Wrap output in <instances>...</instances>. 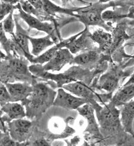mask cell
Wrapping results in <instances>:
<instances>
[{
	"instance_id": "cell-1",
	"label": "cell",
	"mask_w": 134,
	"mask_h": 146,
	"mask_svg": "<svg viewBox=\"0 0 134 146\" xmlns=\"http://www.w3.org/2000/svg\"><path fill=\"white\" fill-rule=\"evenodd\" d=\"M1 81L3 83L22 81L32 85L36 82V76L29 70L30 62L25 57L19 55H5L1 51Z\"/></svg>"
},
{
	"instance_id": "cell-2",
	"label": "cell",
	"mask_w": 134,
	"mask_h": 146,
	"mask_svg": "<svg viewBox=\"0 0 134 146\" xmlns=\"http://www.w3.org/2000/svg\"><path fill=\"white\" fill-rule=\"evenodd\" d=\"M33 90L22 104L25 106L26 116L29 119L39 118L54 102L57 91L44 82H35Z\"/></svg>"
},
{
	"instance_id": "cell-3",
	"label": "cell",
	"mask_w": 134,
	"mask_h": 146,
	"mask_svg": "<svg viewBox=\"0 0 134 146\" xmlns=\"http://www.w3.org/2000/svg\"><path fill=\"white\" fill-rule=\"evenodd\" d=\"M91 104L95 110L103 135L106 134L108 137L127 133L120 122V111L115 104L110 102L108 104H104V106H101L97 101L93 102Z\"/></svg>"
},
{
	"instance_id": "cell-4",
	"label": "cell",
	"mask_w": 134,
	"mask_h": 146,
	"mask_svg": "<svg viewBox=\"0 0 134 146\" xmlns=\"http://www.w3.org/2000/svg\"><path fill=\"white\" fill-rule=\"evenodd\" d=\"M126 2V0H113V1L102 3L100 1L91 3L85 7H82L76 12L77 19L85 26H98L107 32H111L114 28L112 23L105 22L102 15L107 9L122 6Z\"/></svg>"
},
{
	"instance_id": "cell-5",
	"label": "cell",
	"mask_w": 134,
	"mask_h": 146,
	"mask_svg": "<svg viewBox=\"0 0 134 146\" xmlns=\"http://www.w3.org/2000/svg\"><path fill=\"white\" fill-rule=\"evenodd\" d=\"M62 88L73 95L86 98L88 100L90 104L94 101H97L104 104L107 102H110L112 98L113 93L107 92L104 94H98L93 90L92 87H90L85 82L81 81H77L64 85Z\"/></svg>"
},
{
	"instance_id": "cell-6",
	"label": "cell",
	"mask_w": 134,
	"mask_h": 146,
	"mask_svg": "<svg viewBox=\"0 0 134 146\" xmlns=\"http://www.w3.org/2000/svg\"><path fill=\"white\" fill-rule=\"evenodd\" d=\"M14 19L16 24V32L15 36H11L13 41V54L19 55L26 57L30 63H32L35 56L32 54L29 51V32L30 29H24L19 20L20 17L19 15H14Z\"/></svg>"
},
{
	"instance_id": "cell-7",
	"label": "cell",
	"mask_w": 134,
	"mask_h": 146,
	"mask_svg": "<svg viewBox=\"0 0 134 146\" xmlns=\"http://www.w3.org/2000/svg\"><path fill=\"white\" fill-rule=\"evenodd\" d=\"M17 9L19 12V17L28 25L29 29H34L42 31L50 35L56 44L58 43L63 39L60 34V29L52 22L41 21L35 16L26 13L22 8L19 3L17 4Z\"/></svg>"
},
{
	"instance_id": "cell-8",
	"label": "cell",
	"mask_w": 134,
	"mask_h": 146,
	"mask_svg": "<svg viewBox=\"0 0 134 146\" xmlns=\"http://www.w3.org/2000/svg\"><path fill=\"white\" fill-rule=\"evenodd\" d=\"M106 62H113L111 56L101 52L98 47H97L92 50L80 52L74 57L73 64L92 70L99 68Z\"/></svg>"
},
{
	"instance_id": "cell-9",
	"label": "cell",
	"mask_w": 134,
	"mask_h": 146,
	"mask_svg": "<svg viewBox=\"0 0 134 146\" xmlns=\"http://www.w3.org/2000/svg\"><path fill=\"white\" fill-rule=\"evenodd\" d=\"M79 113L83 116L87 121V127L85 131L90 137V138H94L97 142L102 141L104 138L100 131L99 124H98L94 115L95 110L90 103H86L77 109Z\"/></svg>"
},
{
	"instance_id": "cell-10",
	"label": "cell",
	"mask_w": 134,
	"mask_h": 146,
	"mask_svg": "<svg viewBox=\"0 0 134 146\" xmlns=\"http://www.w3.org/2000/svg\"><path fill=\"white\" fill-rule=\"evenodd\" d=\"M8 131L13 140L24 143L32 134L33 122L27 119H19L7 123Z\"/></svg>"
},
{
	"instance_id": "cell-11",
	"label": "cell",
	"mask_w": 134,
	"mask_h": 146,
	"mask_svg": "<svg viewBox=\"0 0 134 146\" xmlns=\"http://www.w3.org/2000/svg\"><path fill=\"white\" fill-rule=\"evenodd\" d=\"M89 103L88 100L73 95L63 88H59L53 106L66 110H77L85 104Z\"/></svg>"
},
{
	"instance_id": "cell-12",
	"label": "cell",
	"mask_w": 134,
	"mask_h": 146,
	"mask_svg": "<svg viewBox=\"0 0 134 146\" xmlns=\"http://www.w3.org/2000/svg\"><path fill=\"white\" fill-rule=\"evenodd\" d=\"M74 57L68 48H61L49 62L42 65V68L46 71L59 72L65 65L73 64Z\"/></svg>"
},
{
	"instance_id": "cell-13",
	"label": "cell",
	"mask_w": 134,
	"mask_h": 146,
	"mask_svg": "<svg viewBox=\"0 0 134 146\" xmlns=\"http://www.w3.org/2000/svg\"><path fill=\"white\" fill-rule=\"evenodd\" d=\"M92 34L90 32L89 27L85 26L82 34L71 42L66 46L65 48H68L72 54L78 52H83L97 47L91 37Z\"/></svg>"
},
{
	"instance_id": "cell-14",
	"label": "cell",
	"mask_w": 134,
	"mask_h": 146,
	"mask_svg": "<svg viewBox=\"0 0 134 146\" xmlns=\"http://www.w3.org/2000/svg\"><path fill=\"white\" fill-rule=\"evenodd\" d=\"M9 90L11 102H23L28 98L33 90V85L26 82L4 83Z\"/></svg>"
},
{
	"instance_id": "cell-15",
	"label": "cell",
	"mask_w": 134,
	"mask_h": 146,
	"mask_svg": "<svg viewBox=\"0 0 134 146\" xmlns=\"http://www.w3.org/2000/svg\"><path fill=\"white\" fill-rule=\"evenodd\" d=\"M1 121L9 123L16 119H23L26 116V111L22 104L9 102L1 106Z\"/></svg>"
},
{
	"instance_id": "cell-16",
	"label": "cell",
	"mask_w": 134,
	"mask_h": 146,
	"mask_svg": "<svg viewBox=\"0 0 134 146\" xmlns=\"http://www.w3.org/2000/svg\"><path fill=\"white\" fill-rule=\"evenodd\" d=\"M128 19H124L117 23L116 27L111 31L113 42L110 50V55L117 49L123 47L124 42L131 39V37L127 33Z\"/></svg>"
},
{
	"instance_id": "cell-17",
	"label": "cell",
	"mask_w": 134,
	"mask_h": 146,
	"mask_svg": "<svg viewBox=\"0 0 134 146\" xmlns=\"http://www.w3.org/2000/svg\"><path fill=\"white\" fill-rule=\"evenodd\" d=\"M120 122L124 131L134 137L133 123L134 121V100H131L122 106L120 110Z\"/></svg>"
},
{
	"instance_id": "cell-18",
	"label": "cell",
	"mask_w": 134,
	"mask_h": 146,
	"mask_svg": "<svg viewBox=\"0 0 134 146\" xmlns=\"http://www.w3.org/2000/svg\"><path fill=\"white\" fill-rule=\"evenodd\" d=\"M82 31L78 33V34L73 36L68 39H63L62 41L59 42L58 43L56 44L54 46H53L52 47L46 51L43 54H40L39 56L37 57H35L33 59L32 63L33 64H39L43 65L45 63H46L48 62H49L50 60L53 57V56L55 55L56 53L61 48H65L66 46L71 42L72 41L74 40L76 38H77L78 36H79L80 35L82 34Z\"/></svg>"
},
{
	"instance_id": "cell-19",
	"label": "cell",
	"mask_w": 134,
	"mask_h": 146,
	"mask_svg": "<svg viewBox=\"0 0 134 146\" xmlns=\"http://www.w3.org/2000/svg\"><path fill=\"white\" fill-rule=\"evenodd\" d=\"M91 37L93 41L98 45L100 51L105 54L110 55L113 42L111 34L104 31V29H98L94 32Z\"/></svg>"
},
{
	"instance_id": "cell-20",
	"label": "cell",
	"mask_w": 134,
	"mask_h": 146,
	"mask_svg": "<svg viewBox=\"0 0 134 146\" xmlns=\"http://www.w3.org/2000/svg\"><path fill=\"white\" fill-rule=\"evenodd\" d=\"M43 2V10L50 16L56 17L57 13L60 14L68 15L72 17L77 18V14L76 13L80 7H73L67 8L63 7H60L51 2L50 0H42Z\"/></svg>"
},
{
	"instance_id": "cell-21",
	"label": "cell",
	"mask_w": 134,
	"mask_h": 146,
	"mask_svg": "<svg viewBox=\"0 0 134 146\" xmlns=\"http://www.w3.org/2000/svg\"><path fill=\"white\" fill-rule=\"evenodd\" d=\"M134 97V84L123 85L111 100V102L116 107L122 106L124 104L132 100Z\"/></svg>"
},
{
	"instance_id": "cell-22",
	"label": "cell",
	"mask_w": 134,
	"mask_h": 146,
	"mask_svg": "<svg viewBox=\"0 0 134 146\" xmlns=\"http://www.w3.org/2000/svg\"><path fill=\"white\" fill-rule=\"evenodd\" d=\"M29 39L32 46L31 53L35 57L39 56L42 51L50 46L56 44L55 42L52 40L51 37L48 35L44 37L38 38H32L29 36Z\"/></svg>"
},
{
	"instance_id": "cell-23",
	"label": "cell",
	"mask_w": 134,
	"mask_h": 146,
	"mask_svg": "<svg viewBox=\"0 0 134 146\" xmlns=\"http://www.w3.org/2000/svg\"><path fill=\"white\" fill-rule=\"evenodd\" d=\"M20 0H1V21L10 13L17 9Z\"/></svg>"
},
{
	"instance_id": "cell-24",
	"label": "cell",
	"mask_w": 134,
	"mask_h": 146,
	"mask_svg": "<svg viewBox=\"0 0 134 146\" xmlns=\"http://www.w3.org/2000/svg\"><path fill=\"white\" fill-rule=\"evenodd\" d=\"M13 12L14 11L11 12L1 22V26L5 32L10 34L11 36H13L15 35V28H16V24L15 19H13V16H14Z\"/></svg>"
},
{
	"instance_id": "cell-25",
	"label": "cell",
	"mask_w": 134,
	"mask_h": 146,
	"mask_svg": "<svg viewBox=\"0 0 134 146\" xmlns=\"http://www.w3.org/2000/svg\"><path fill=\"white\" fill-rule=\"evenodd\" d=\"M1 44L2 47L6 52L7 55H10L13 53V41L11 38L8 39L5 36V32L1 26Z\"/></svg>"
},
{
	"instance_id": "cell-26",
	"label": "cell",
	"mask_w": 134,
	"mask_h": 146,
	"mask_svg": "<svg viewBox=\"0 0 134 146\" xmlns=\"http://www.w3.org/2000/svg\"><path fill=\"white\" fill-rule=\"evenodd\" d=\"M1 96H0V103L1 106L6 103L11 102V98L9 90L7 88L4 83L1 82Z\"/></svg>"
},
{
	"instance_id": "cell-27",
	"label": "cell",
	"mask_w": 134,
	"mask_h": 146,
	"mask_svg": "<svg viewBox=\"0 0 134 146\" xmlns=\"http://www.w3.org/2000/svg\"><path fill=\"white\" fill-rule=\"evenodd\" d=\"M32 144V145H50L51 144L46 141L45 138H38L36 140L31 143Z\"/></svg>"
},
{
	"instance_id": "cell-28",
	"label": "cell",
	"mask_w": 134,
	"mask_h": 146,
	"mask_svg": "<svg viewBox=\"0 0 134 146\" xmlns=\"http://www.w3.org/2000/svg\"><path fill=\"white\" fill-rule=\"evenodd\" d=\"M60 1H61V2H62V4L63 7H66L67 5H68L70 3L72 2L73 1H76L78 2L84 4H86V5H90L91 4V3H90L87 1H84V0H60Z\"/></svg>"
},
{
	"instance_id": "cell-29",
	"label": "cell",
	"mask_w": 134,
	"mask_h": 146,
	"mask_svg": "<svg viewBox=\"0 0 134 146\" xmlns=\"http://www.w3.org/2000/svg\"><path fill=\"white\" fill-rule=\"evenodd\" d=\"M134 84V72L131 75V77H130L129 80L127 81L123 85H129V84Z\"/></svg>"
},
{
	"instance_id": "cell-30",
	"label": "cell",
	"mask_w": 134,
	"mask_h": 146,
	"mask_svg": "<svg viewBox=\"0 0 134 146\" xmlns=\"http://www.w3.org/2000/svg\"><path fill=\"white\" fill-rule=\"evenodd\" d=\"M79 141H80V138H79L78 136L75 137L74 138H73L72 140V143H71V144H72V145H74V144H78Z\"/></svg>"
},
{
	"instance_id": "cell-31",
	"label": "cell",
	"mask_w": 134,
	"mask_h": 146,
	"mask_svg": "<svg viewBox=\"0 0 134 146\" xmlns=\"http://www.w3.org/2000/svg\"><path fill=\"white\" fill-rule=\"evenodd\" d=\"M113 1V0H99L98 1H100V3H109Z\"/></svg>"
},
{
	"instance_id": "cell-32",
	"label": "cell",
	"mask_w": 134,
	"mask_h": 146,
	"mask_svg": "<svg viewBox=\"0 0 134 146\" xmlns=\"http://www.w3.org/2000/svg\"><path fill=\"white\" fill-rule=\"evenodd\" d=\"M126 45H130V46H134V42L133 43H128L125 45V46H126ZM133 56H134V50H133V54H132Z\"/></svg>"
},
{
	"instance_id": "cell-33",
	"label": "cell",
	"mask_w": 134,
	"mask_h": 146,
	"mask_svg": "<svg viewBox=\"0 0 134 146\" xmlns=\"http://www.w3.org/2000/svg\"><path fill=\"white\" fill-rule=\"evenodd\" d=\"M129 1H134V0H129Z\"/></svg>"
}]
</instances>
